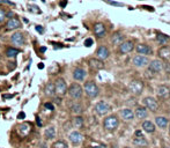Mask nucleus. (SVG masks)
Returning a JSON list of instances; mask_svg holds the SVG:
<instances>
[{"label":"nucleus","instance_id":"nucleus-15","mask_svg":"<svg viewBox=\"0 0 170 148\" xmlns=\"http://www.w3.org/2000/svg\"><path fill=\"white\" fill-rule=\"evenodd\" d=\"M88 65L90 69H95V71H99V69H104L103 60H99V58H90L88 60Z\"/></svg>","mask_w":170,"mask_h":148},{"label":"nucleus","instance_id":"nucleus-21","mask_svg":"<svg viewBox=\"0 0 170 148\" xmlns=\"http://www.w3.org/2000/svg\"><path fill=\"white\" fill-rule=\"evenodd\" d=\"M18 132L21 137H27L30 132H31V124L23 123L18 127Z\"/></svg>","mask_w":170,"mask_h":148},{"label":"nucleus","instance_id":"nucleus-12","mask_svg":"<svg viewBox=\"0 0 170 148\" xmlns=\"http://www.w3.org/2000/svg\"><path fill=\"white\" fill-rule=\"evenodd\" d=\"M142 102H144V104H145V107H147V108L150 110V111L155 112L157 111V109H159V103L156 102L155 98L153 97H145L144 100H142Z\"/></svg>","mask_w":170,"mask_h":148},{"label":"nucleus","instance_id":"nucleus-24","mask_svg":"<svg viewBox=\"0 0 170 148\" xmlns=\"http://www.w3.org/2000/svg\"><path fill=\"white\" fill-rule=\"evenodd\" d=\"M121 115L124 120H132L134 118V112L131 109H123L121 111Z\"/></svg>","mask_w":170,"mask_h":148},{"label":"nucleus","instance_id":"nucleus-6","mask_svg":"<svg viewBox=\"0 0 170 148\" xmlns=\"http://www.w3.org/2000/svg\"><path fill=\"white\" fill-rule=\"evenodd\" d=\"M133 145H135L137 147H146L148 142L146 140V138L144 137L141 131H137L134 133V138H133Z\"/></svg>","mask_w":170,"mask_h":148},{"label":"nucleus","instance_id":"nucleus-42","mask_svg":"<svg viewBox=\"0 0 170 148\" xmlns=\"http://www.w3.org/2000/svg\"><path fill=\"white\" fill-rule=\"evenodd\" d=\"M0 3H3V4H7V5H12V6L14 5L12 1H8V0H0Z\"/></svg>","mask_w":170,"mask_h":148},{"label":"nucleus","instance_id":"nucleus-3","mask_svg":"<svg viewBox=\"0 0 170 148\" xmlns=\"http://www.w3.org/2000/svg\"><path fill=\"white\" fill-rule=\"evenodd\" d=\"M67 94L73 100H80L83 94V89L79 83H72L70 88H67Z\"/></svg>","mask_w":170,"mask_h":148},{"label":"nucleus","instance_id":"nucleus-37","mask_svg":"<svg viewBox=\"0 0 170 148\" xmlns=\"http://www.w3.org/2000/svg\"><path fill=\"white\" fill-rule=\"evenodd\" d=\"M106 4L109 5H112V6H117V7H123L124 5L122 4V3H116V1H112V0H104Z\"/></svg>","mask_w":170,"mask_h":148},{"label":"nucleus","instance_id":"nucleus-34","mask_svg":"<svg viewBox=\"0 0 170 148\" xmlns=\"http://www.w3.org/2000/svg\"><path fill=\"white\" fill-rule=\"evenodd\" d=\"M51 148H68V146H67V144H66L65 141L58 140V141H56L52 146H51Z\"/></svg>","mask_w":170,"mask_h":148},{"label":"nucleus","instance_id":"nucleus-31","mask_svg":"<svg viewBox=\"0 0 170 148\" xmlns=\"http://www.w3.org/2000/svg\"><path fill=\"white\" fill-rule=\"evenodd\" d=\"M45 137L48 139H54V137H56V129L53 126L48 127L45 130Z\"/></svg>","mask_w":170,"mask_h":148},{"label":"nucleus","instance_id":"nucleus-33","mask_svg":"<svg viewBox=\"0 0 170 148\" xmlns=\"http://www.w3.org/2000/svg\"><path fill=\"white\" fill-rule=\"evenodd\" d=\"M71 111L74 112V113H78V115H80V113H82L83 112V109H82V107L79 103H73V104L71 105Z\"/></svg>","mask_w":170,"mask_h":148},{"label":"nucleus","instance_id":"nucleus-41","mask_svg":"<svg viewBox=\"0 0 170 148\" xmlns=\"http://www.w3.org/2000/svg\"><path fill=\"white\" fill-rule=\"evenodd\" d=\"M18 118H19V119H25L26 113H25V112H20V113L18 115Z\"/></svg>","mask_w":170,"mask_h":148},{"label":"nucleus","instance_id":"nucleus-45","mask_svg":"<svg viewBox=\"0 0 170 148\" xmlns=\"http://www.w3.org/2000/svg\"><path fill=\"white\" fill-rule=\"evenodd\" d=\"M94 148H105V146L104 145H99V146H95Z\"/></svg>","mask_w":170,"mask_h":148},{"label":"nucleus","instance_id":"nucleus-38","mask_svg":"<svg viewBox=\"0 0 170 148\" xmlns=\"http://www.w3.org/2000/svg\"><path fill=\"white\" fill-rule=\"evenodd\" d=\"M93 43H94V41H93L92 38H87V40L85 41V47H92Z\"/></svg>","mask_w":170,"mask_h":148},{"label":"nucleus","instance_id":"nucleus-28","mask_svg":"<svg viewBox=\"0 0 170 148\" xmlns=\"http://www.w3.org/2000/svg\"><path fill=\"white\" fill-rule=\"evenodd\" d=\"M142 129L145 130V132L147 133H153L154 131H155V126H154V124L152 122H149V120H146L142 123Z\"/></svg>","mask_w":170,"mask_h":148},{"label":"nucleus","instance_id":"nucleus-35","mask_svg":"<svg viewBox=\"0 0 170 148\" xmlns=\"http://www.w3.org/2000/svg\"><path fill=\"white\" fill-rule=\"evenodd\" d=\"M28 11L32 12V13H36V14H41L42 13L41 8L38 6H36V5H28Z\"/></svg>","mask_w":170,"mask_h":148},{"label":"nucleus","instance_id":"nucleus-27","mask_svg":"<svg viewBox=\"0 0 170 148\" xmlns=\"http://www.w3.org/2000/svg\"><path fill=\"white\" fill-rule=\"evenodd\" d=\"M155 123L160 129H166L168 126V124H169V120L167 119L166 117H156Z\"/></svg>","mask_w":170,"mask_h":148},{"label":"nucleus","instance_id":"nucleus-29","mask_svg":"<svg viewBox=\"0 0 170 148\" xmlns=\"http://www.w3.org/2000/svg\"><path fill=\"white\" fill-rule=\"evenodd\" d=\"M156 41H157V43H159L160 45H166V44L169 42V37L167 36V35H164V34L159 33L156 35Z\"/></svg>","mask_w":170,"mask_h":148},{"label":"nucleus","instance_id":"nucleus-48","mask_svg":"<svg viewBox=\"0 0 170 148\" xmlns=\"http://www.w3.org/2000/svg\"><path fill=\"white\" fill-rule=\"evenodd\" d=\"M169 133H170V126H169Z\"/></svg>","mask_w":170,"mask_h":148},{"label":"nucleus","instance_id":"nucleus-22","mask_svg":"<svg viewBox=\"0 0 170 148\" xmlns=\"http://www.w3.org/2000/svg\"><path fill=\"white\" fill-rule=\"evenodd\" d=\"M135 50H137L138 53L144 54V56H147V54L152 53V49H150V47H148L147 44H138V45L135 47Z\"/></svg>","mask_w":170,"mask_h":148},{"label":"nucleus","instance_id":"nucleus-39","mask_svg":"<svg viewBox=\"0 0 170 148\" xmlns=\"http://www.w3.org/2000/svg\"><path fill=\"white\" fill-rule=\"evenodd\" d=\"M44 107H45L46 109H49L50 111H53V110H54V107H53V104H52V103H50V102L45 103V104H44Z\"/></svg>","mask_w":170,"mask_h":148},{"label":"nucleus","instance_id":"nucleus-8","mask_svg":"<svg viewBox=\"0 0 170 148\" xmlns=\"http://www.w3.org/2000/svg\"><path fill=\"white\" fill-rule=\"evenodd\" d=\"M144 82L142 81H140V80H133V81H131V83H130V90L133 93V94H141L142 90H144Z\"/></svg>","mask_w":170,"mask_h":148},{"label":"nucleus","instance_id":"nucleus-23","mask_svg":"<svg viewBox=\"0 0 170 148\" xmlns=\"http://www.w3.org/2000/svg\"><path fill=\"white\" fill-rule=\"evenodd\" d=\"M123 41H124V35L122 33H119V31L115 33L112 35V37H111V43H112V45H115V47H118Z\"/></svg>","mask_w":170,"mask_h":148},{"label":"nucleus","instance_id":"nucleus-46","mask_svg":"<svg viewBox=\"0 0 170 148\" xmlns=\"http://www.w3.org/2000/svg\"><path fill=\"white\" fill-rule=\"evenodd\" d=\"M38 67H39V69H42L43 67H44V64H43V63H41V64H38Z\"/></svg>","mask_w":170,"mask_h":148},{"label":"nucleus","instance_id":"nucleus-49","mask_svg":"<svg viewBox=\"0 0 170 148\" xmlns=\"http://www.w3.org/2000/svg\"><path fill=\"white\" fill-rule=\"evenodd\" d=\"M124 148H130V147H124Z\"/></svg>","mask_w":170,"mask_h":148},{"label":"nucleus","instance_id":"nucleus-7","mask_svg":"<svg viewBox=\"0 0 170 148\" xmlns=\"http://www.w3.org/2000/svg\"><path fill=\"white\" fill-rule=\"evenodd\" d=\"M110 110H111L110 104L109 103H106V102H104V101L99 102V103L95 105V111H96V113L99 115V116L105 115V113H108Z\"/></svg>","mask_w":170,"mask_h":148},{"label":"nucleus","instance_id":"nucleus-19","mask_svg":"<svg viewBox=\"0 0 170 148\" xmlns=\"http://www.w3.org/2000/svg\"><path fill=\"white\" fill-rule=\"evenodd\" d=\"M96 54H97V58H99V60H105V59H108L110 56V51L108 50V47H104V45H101V47L97 49V52H96Z\"/></svg>","mask_w":170,"mask_h":148},{"label":"nucleus","instance_id":"nucleus-4","mask_svg":"<svg viewBox=\"0 0 170 148\" xmlns=\"http://www.w3.org/2000/svg\"><path fill=\"white\" fill-rule=\"evenodd\" d=\"M85 93L89 98H95L99 95V87L94 81H87L85 83Z\"/></svg>","mask_w":170,"mask_h":148},{"label":"nucleus","instance_id":"nucleus-32","mask_svg":"<svg viewBox=\"0 0 170 148\" xmlns=\"http://www.w3.org/2000/svg\"><path fill=\"white\" fill-rule=\"evenodd\" d=\"M73 126L76 127V129H81L83 126V118L80 117V116L74 117V119H73Z\"/></svg>","mask_w":170,"mask_h":148},{"label":"nucleus","instance_id":"nucleus-43","mask_svg":"<svg viewBox=\"0 0 170 148\" xmlns=\"http://www.w3.org/2000/svg\"><path fill=\"white\" fill-rule=\"evenodd\" d=\"M13 15H14V13L13 12H8V13H6V18H13Z\"/></svg>","mask_w":170,"mask_h":148},{"label":"nucleus","instance_id":"nucleus-10","mask_svg":"<svg viewBox=\"0 0 170 148\" xmlns=\"http://www.w3.org/2000/svg\"><path fill=\"white\" fill-rule=\"evenodd\" d=\"M148 64H149L148 69L152 73H159L164 69V64H163V62H161V60H159V59L152 60V62L148 63Z\"/></svg>","mask_w":170,"mask_h":148},{"label":"nucleus","instance_id":"nucleus-47","mask_svg":"<svg viewBox=\"0 0 170 148\" xmlns=\"http://www.w3.org/2000/svg\"><path fill=\"white\" fill-rule=\"evenodd\" d=\"M46 50V47H41V52H44Z\"/></svg>","mask_w":170,"mask_h":148},{"label":"nucleus","instance_id":"nucleus-9","mask_svg":"<svg viewBox=\"0 0 170 148\" xmlns=\"http://www.w3.org/2000/svg\"><path fill=\"white\" fill-rule=\"evenodd\" d=\"M11 42H12V44H14L15 47H23V45H25V42H26L23 34L20 33V31L14 33L11 37Z\"/></svg>","mask_w":170,"mask_h":148},{"label":"nucleus","instance_id":"nucleus-20","mask_svg":"<svg viewBox=\"0 0 170 148\" xmlns=\"http://www.w3.org/2000/svg\"><path fill=\"white\" fill-rule=\"evenodd\" d=\"M157 56H159L161 59H163V60H169L170 59V47H166V45H162V47L159 49V51H157Z\"/></svg>","mask_w":170,"mask_h":148},{"label":"nucleus","instance_id":"nucleus-11","mask_svg":"<svg viewBox=\"0 0 170 148\" xmlns=\"http://www.w3.org/2000/svg\"><path fill=\"white\" fill-rule=\"evenodd\" d=\"M93 31H94V35H95L97 38H102L106 33V28L105 25L101 23V22H97L94 25V28H93Z\"/></svg>","mask_w":170,"mask_h":148},{"label":"nucleus","instance_id":"nucleus-5","mask_svg":"<svg viewBox=\"0 0 170 148\" xmlns=\"http://www.w3.org/2000/svg\"><path fill=\"white\" fill-rule=\"evenodd\" d=\"M134 47L135 45H134V42H133V41L126 40V41H123V42L118 45V50H119V53L128 54L134 50Z\"/></svg>","mask_w":170,"mask_h":148},{"label":"nucleus","instance_id":"nucleus-40","mask_svg":"<svg viewBox=\"0 0 170 148\" xmlns=\"http://www.w3.org/2000/svg\"><path fill=\"white\" fill-rule=\"evenodd\" d=\"M36 31L39 34H43L44 33V29H43L42 25H36Z\"/></svg>","mask_w":170,"mask_h":148},{"label":"nucleus","instance_id":"nucleus-14","mask_svg":"<svg viewBox=\"0 0 170 148\" xmlns=\"http://www.w3.org/2000/svg\"><path fill=\"white\" fill-rule=\"evenodd\" d=\"M21 27V21L16 18H11L6 22V29L7 30H16V29H20Z\"/></svg>","mask_w":170,"mask_h":148},{"label":"nucleus","instance_id":"nucleus-1","mask_svg":"<svg viewBox=\"0 0 170 148\" xmlns=\"http://www.w3.org/2000/svg\"><path fill=\"white\" fill-rule=\"evenodd\" d=\"M118 126H119V120H118L117 116L115 115L108 116L105 119L103 120V127H104V130L109 131V132H113L115 130H117Z\"/></svg>","mask_w":170,"mask_h":148},{"label":"nucleus","instance_id":"nucleus-25","mask_svg":"<svg viewBox=\"0 0 170 148\" xmlns=\"http://www.w3.org/2000/svg\"><path fill=\"white\" fill-rule=\"evenodd\" d=\"M135 116L138 117L139 119H145L148 116V112H147L145 107H138L135 109Z\"/></svg>","mask_w":170,"mask_h":148},{"label":"nucleus","instance_id":"nucleus-16","mask_svg":"<svg viewBox=\"0 0 170 148\" xmlns=\"http://www.w3.org/2000/svg\"><path fill=\"white\" fill-rule=\"evenodd\" d=\"M148 58L146 57V56H144V54H141V56H135L134 58H133V65L137 66V67H144V66L148 65Z\"/></svg>","mask_w":170,"mask_h":148},{"label":"nucleus","instance_id":"nucleus-36","mask_svg":"<svg viewBox=\"0 0 170 148\" xmlns=\"http://www.w3.org/2000/svg\"><path fill=\"white\" fill-rule=\"evenodd\" d=\"M6 12H5L4 8H0V23H3V22L6 20Z\"/></svg>","mask_w":170,"mask_h":148},{"label":"nucleus","instance_id":"nucleus-13","mask_svg":"<svg viewBox=\"0 0 170 148\" xmlns=\"http://www.w3.org/2000/svg\"><path fill=\"white\" fill-rule=\"evenodd\" d=\"M157 96L160 100H169L170 98V88L168 86H160L157 88Z\"/></svg>","mask_w":170,"mask_h":148},{"label":"nucleus","instance_id":"nucleus-2","mask_svg":"<svg viewBox=\"0 0 170 148\" xmlns=\"http://www.w3.org/2000/svg\"><path fill=\"white\" fill-rule=\"evenodd\" d=\"M53 85H54V94L58 97H63V96L66 95V93H67V85H66V81L63 78H58Z\"/></svg>","mask_w":170,"mask_h":148},{"label":"nucleus","instance_id":"nucleus-17","mask_svg":"<svg viewBox=\"0 0 170 148\" xmlns=\"http://www.w3.org/2000/svg\"><path fill=\"white\" fill-rule=\"evenodd\" d=\"M68 139H70V141H71L73 145H80L82 142V140H83V135H82L80 132H78V131H74V132H72L71 134H70V137H68Z\"/></svg>","mask_w":170,"mask_h":148},{"label":"nucleus","instance_id":"nucleus-18","mask_svg":"<svg viewBox=\"0 0 170 148\" xmlns=\"http://www.w3.org/2000/svg\"><path fill=\"white\" fill-rule=\"evenodd\" d=\"M87 76V72L82 67H76V69L73 71V78L76 81H83Z\"/></svg>","mask_w":170,"mask_h":148},{"label":"nucleus","instance_id":"nucleus-30","mask_svg":"<svg viewBox=\"0 0 170 148\" xmlns=\"http://www.w3.org/2000/svg\"><path fill=\"white\" fill-rule=\"evenodd\" d=\"M19 52H20L19 49H15V47H8L7 50H6V56H7L8 58H14L18 56Z\"/></svg>","mask_w":170,"mask_h":148},{"label":"nucleus","instance_id":"nucleus-26","mask_svg":"<svg viewBox=\"0 0 170 148\" xmlns=\"http://www.w3.org/2000/svg\"><path fill=\"white\" fill-rule=\"evenodd\" d=\"M44 93L48 97H53L56 95L54 94V85L52 82H48V85L44 88Z\"/></svg>","mask_w":170,"mask_h":148},{"label":"nucleus","instance_id":"nucleus-44","mask_svg":"<svg viewBox=\"0 0 170 148\" xmlns=\"http://www.w3.org/2000/svg\"><path fill=\"white\" fill-rule=\"evenodd\" d=\"M36 123H37V125H38V126H42V122H41V118H39V117H37V118H36Z\"/></svg>","mask_w":170,"mask_h":148}]
</instances>
